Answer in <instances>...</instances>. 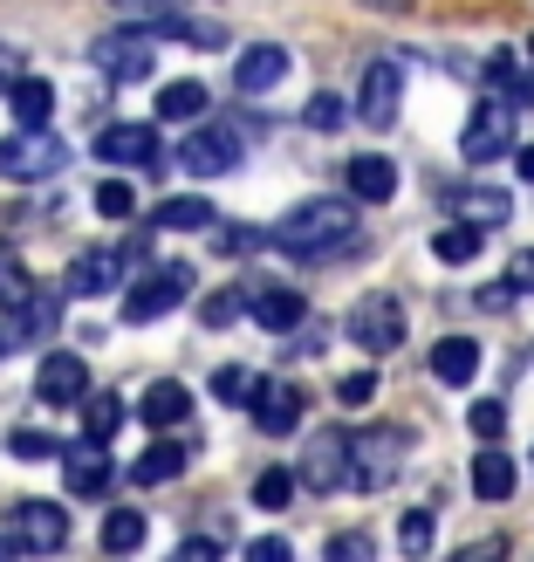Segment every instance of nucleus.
I'll list each match as a JSON object with an SVG mask.
<instances>
[{"mask_svg":"<svg viewBox=\"0 0 534 562\" xmlns=\"http://www.w3.org/2000/svg\"><path fill=\"white\" fill-rule=\"evenodd\" d=\"M356 234V200H302L295 213H281L268 227V247L281 255H329V247H343Z\"/></svg>","mask_w":534,"mask_h":562,"instance_id":"f257e3e1","label":"nucleus"},{"mask_svg":"<svg viewBox=\"0 0 534 562\" xmlns=\"http://www.w3.org/2000/svg\"><path fill=\"white\" fill-rule=\"evenodd\" d=\"M69 165V145L55 131H14V137H0V179H14V186H42L55 179Z\"/></svg>","mask_w":534,"mask_h":562,"instance_id":"f03ea898","label":"nucleus"},{"mask_svg":"<svg viewBox=\"0 0 534 562\" xmlns=\"http://www.w3.org/2000/svg\"><path fill=\"white\" fill-rule=\"evenodd\" d=\"M411 453L405 432H350V494H377L398 481V467Z\"/></svg>","mask_w":534,"mask_h":562,"instance_id":"7ed1b4c3","label":"nucleus"},{"mask_svg":"<svg viewBox=\"0 0 534 562\" xmlns=\"http://www.w3.org/2000/svg\"><path fill=\"white\" fill-rule=\"evenodd\" d=\"M343 336H350L356 350H371V357H390V350L405 344V302H398V295H363V302L350 308Z\"/></svg>","mask_w":534,"mask_h":562,"instance_id":"20e7f679","label":"nucleus"},{"mask_svg":"<svg viewBox=\"0 0 534 562\" xmlns=\"http://www.w3.org/2000/svg\"><path fill=\"white\" fill-rule=\"evenodd\" d=\"M90 55H96V69H103L110 82H145V76L158 69V35H151L145 21H137V27H117V35H103Z\"/></svg>","mask_w":534,"mask_h":562,"instance_id":"39448f33","label":"nucleus"},{"mask_svg":"<svg viewBox=\"0 0 534 562\" xmlns=\"http://www.w3.org/2000/svg\"><path fill=\"white\" fill-rule=\"evenodd\" d=\"M185 295H192V268H185V261H158V268L124 295V323H158V316H172Z\"/></svg>","mask_w":534,"mask_h":562,"instance_id":"423d86ee","label":"nucleus"},{"mask_svg":"<svg viewBox=\"0 0 534 562\" xmlns=\"http://www.w3.org/2000/svg\"><path fill=\"white\" fill-rule=\"evenodd\" d=\"M514 110H521L514 97H487V103L466 117V131H459V158H466V165H487V158L508 151V145H514Z\"/></svg>","mask_w":534,"mask_h":562,"instance_id":"0eeeda50","label":"nucleus"},{"mask_svg":"<svg viewBox=\"0 0 534 562\" xmlns=\"http://www.w3.org/2000/svg\"><path fill=\"white\" fill-rule=\"evenodd\" d=\"M96 158L124 165V172H151V165H164V137H158V124H103Z\"/></svg>","mask_w":534,"mask_h":562,"instance_id":"6e6552de","label":"nucleus"},{"mask_svg":"<svg viewBox=\"0 0 534 562\" xmlns=\"http://www.w3.org/2000/svg\"><path fill=\"white\" fill-rule=\"evenodd\" d=\"M295 481L316 487V494H350V432H316L308 439Z\"/></svg>","mask_w":534,"mask_h":562,"instance_id":"1a4fd4ad","label":"nucleus"},{"mask_svg":"<svg viewBox=\"0 0 534 562\" xmlns=\"http://www.w3.org/2000/svg\"><path fill=\"white\" fill-rule=\"evenodd\" d=\"M8 528H14V542H21L27 555H55V549L69 542V515L55 508V501H14Z\"/></svg>","mask_w":534,"mask_h":562,"instance_id":"9d476101","label":"nucleus"},{"mask_svg":"<svg viewBox=\"0 0 534 562\" xmlns=\"http://www.w3.org/2000/svg\"><path fill=\"white\" fill-rule=\"evenodd\" d=\"M398 97H405V69H398V63L384 55V63H371V69H363V97H356V117L371 124V131H390V124H398Z\"/></svg>","mask_w":534,"mask_h":562,"instance_id":"9b49d317","label":"nucleus"},{"mask_svg":"<svg viewBox=\"0 0 534 562\" xmlns=\"http://www.w3.org/2000/svg\"><path fill=\"white\" fill-rule=\"evenodd\" d=\"M179 165H185L192 179H227L234 165H240V137H234L227 124H206V131H192V137H185Z\"/></svg>","mask_w":534,"mask_h":562,"instance_id":"f8f14e48","label":"nucleus"},{"mask_svg":"<svg viewBox=\"0 0 534 562\" xmlns=\"http://www.w3.org/2000/svg\"><path fill=\"white\" fill-rule=\"evenodd\" d=\"M247 405H254V426L268 432V439H288L295 426H302V384L295 378H268V384H254V398H247Z\"/></svg>","mask_w":534,"mask_h":562,"instance_id":"ddd939ff","label":"nucleus"},{"mask_svg":"<svg viewBox=\"0 0 534 562\" xmlns=\"http://www.w3.org/2000/svg\"><path fill=\"white\" fill-rule=\"evenodd\" d=\"M110 446L103 439H76V446H63V481H69V494L76 501H103V487H110Z\"/></svg>","mask_w":534,"mask_h":562,"instance_id":"4468645a","label":"nucleus"},{"mask_svg":"<svg viewBox=\"0 0 534 562\" xmlns=\"http://www.w3.org/2000/svg\"><path fill=\"white\" fill-rule=\"evenodd\" d=\"M35 391H42V405H82L90 398V363L76 350H48L35 371Z\"/></svg>","mask_w":534,"mask_h":562,"instance_id":"2eb2a0df","label":"nucleus"},{"mask_svg":"<svg viewBox=\"0 0 534 562\" xmlns=\"http://www.w3.org/2000/svg\"><path fill=\"white\" fill-rule=\"evenodd\" d=\"M281 76H288V48H281V42H254V48H240V63H234V90L240 97H274Z\"/></svg>","mask_w":534,"mask_h":562,"instance_id":"dca6fc26","label":"nucleus"},{"mask_svg":"<svg viewBox=\"0 0 534 562\" xmlns=\"http://www.w3.org/2000/svg\"><path fill=\"white\" fill-rule=\"evenodd\" d=\"M63 289H69V295H82V302L117 295V289H124V255H110V247H90V255H76Z\"/></svg>","mask_w":534,"mask_h":562,"instance_id":"f3484780","label":"nucleus"},{"mask_svg":"<svg viewBox=\"0 0 534 562\" xmlns=\"http://www.w3.org/2000/svg\"><path fill=\"white\" fill-rule=\"evenodd\" d=\"M247 316H254L268 336H295V323H308V302L295 289H254L247 295Z\"/></svg>","mask_w":534,"mask_h":562,"instance_id":"a211bd4d","label":"nucleus"},{"mask_svg":"<svg viewBox=\"0 0 534 562\" xmlns=\"http://www.w3.org/2000/svg\"><path fill=\"white\" fill-rule=\"evenodd\" d=\"M137 412H145L151 432H172V426H185V418H192V391L179 378H151V391L137 398Z\"/></svg>","mask_w":534,"mask_h":562,"instance_id":"6ab92c4d","label":"nucleus"},{"mask_svg":"<svg viewBox=\"0 0 534 562\" xmlns=\"http://www.w3.org/2000/svg\"><path fill=\"white\" fill-rule=\"evenodd\" d=\"M390 192H398V165H390V158H377V151L350 158V200L356 206H384Z\"/></svg>","mask_w":534,"mask_h":562,"instance_id":"aec40b11","label":"nucleus"},{"mask_svg":"<svg viewBox=\"0 0 534 562\" xmlns=\"http://www.w3.org/2000/svg\"><path fill=\"white\" fill-rule=\"evenodd\" d=\"M425 371L439 384H473V371H480V344H473V336H439Z\"/></svg>","mask_w":534,"mask_h":562,"instance_id":"412c9836","label":"nucleus"},{"mask_svg":"<svg viewBox=\"0 0 534 562\" xmlns=\"http://www.w3.org/2000/svg\"><path fill=\"white\" fill-rule=\"evenodd\" d=\"M158 227L164 234H213L219 227V213H213V200H200V192H179V200H158Z\"/></svg>","mask_w":534,"mask_h":562,"instance_id":"4be33fe9","label":"nucleus"},{"mask_svg":"<svg viewBox=\"0 0 534 562\" xmlns=\"http://www.w3.org/2000/svg\"><path fill=\"white\" fill-rule=\"evenodd\" d=\"M185 446H172V439H158V446H145V453H137L130 460V481L137 487H164V481H179V473H185Z\"/></svg>","mask_w":534,"mask_h":562,"instance_id":"5701e85b","label":"nucleus"},{"mask_svg":"<svg viewBox=\"0 0 534 562\" xmlns=\"http://www.w3.org/2000/svg\"><path fill=\"white\" fill-rule=\"evenodd\" d=\"M8 103H14L21 131H48V117H55V90H48L42 76H21L14 90H8Z\"/></svg>","mask_w":534,"mask_h":562,"instance_id":"b1692460","label":"nucleus"},{"mask_svg":"<svg viewBox=\"0 0 534 562\" xmlns=\"http://www.w3.org/2000/svg\"><path fill=\"white\" fill-rule=\"evenodd\" d=\"M473 494L480 501H508L514 494V460L500 453V446H480V460H473Z\"/></svg>","mask_w":534,"mask_h":562,"instance_id":"393cba45","label":"nucleus"},{"mask_svg":"<svg viewBox=\"0 0 534 562\" xmlns=\"http://www.w3.org/2000/svg\"><path fill=\"white\" fill-rule=\"evenodd\" d=\"M206 82H164L158 90V124H192V117H206Z\"/></svg>","mask_w":534,"mask_h":562,"instance_id":"a878e982","label":"nucleus"},{"mask_svg":"<svg viewBox=\"0 0 534 562\" xmlns=\"http://www.w3.org/2000/svg\"><path fill=\"white\" fill-rule=\"evenodd\" d=\"M480 240H487V227H473V220H453V227H439V234H432V255H439V261H453V268H466L473 255H480Z\"/></svg>","mask_w":534,"mask_h":562,"instance_id":"bb28decb","label":"nucleus"},{"mask_svg":"<svg viewBox=\"0 0 534 562\" xmlns=\"http://www.w3.org/2000/svg\"><path fill=\"white\" fill-rule=\"evenodd\" d=\"M82 426H90V439H117V426H124V398L117 391H90V398H82Z\"/></svg>","mask_w":534,"mask_h":562,"instance_id":"cd10ccee","label":"nucleus"},{"mask_svg":"<svg viewBox=\"0 0 534 562\" xmlns=\"http://www.w3.org/2000/svg\"><path fill=\"white\" fill-rule=\"evenodd\" d=\"M35 295H42V289L27 281V268H21L14 255H0V316H21V308L35 302Z\"/></svg>","mask_w":534,"mask_h":562,"instance_id":"c85d7f7f","label":"nucleus"},{"mask_svg":"<svg viewBox=\"0 0 534 562\" xmlns=\"http://www.w3.org/2000/svg\"><path fill=\"white\" fill-rule=\"evenodd\" d=\"M137 542H145V515H137V508H110L103 515V549L110 555H130Z\"/></svg>","mask_w":534,"mask_h":562,"instance_id":"c756f323","label":"nucleus"},{"mask_svg":"<svg viewBox=\"0 0 534 562\" xmlns=\"http://www.w3.org/2000/svg\"><path fill=\"white\" fill-rule=\"evenodd\" d=\"M432 542H439V515H432V508H411V515L398 521V549H405V555H432Z\"/></svg>","mask_w":534,"mask_h":562,"instance_id":"7c9ffc66","label":"nucleus"},{"mask_svg":"<svg viewBox=\"0 0 534 562\" xmlns=\"http://www.w3.org/2000/svg\"><path fill=\"white\" fill-rule=\"evenodd\" d=\"M295 487H302V481H295V473H288V467H268V473H261V481H254V508H268V515H281V508H288V501H295Z\"/></svg>","mask_w":534,"mask_h":562,"instance_id":"2f4dec72","label":"nucleus"},{"mask_svg":"<svg viewBox=\"0 0 534 562\" xmlns=\"http://www.w3.org/2000/svg\"><path fill=\"white\" fill-rule=\"evenodd\" d=\"M466 220H473V227H500V220H508L514 206H508V192H493V186H480V192H466Z\"/></svg>","mask_w":534,"mask_h":562,"instance_id":"473e14b6","label":"nucleus"},{"mask_svg":"<svg viewBox=\"0 0 534 562\" xmlns=\"http://www.w3.org/2000/svg\"><path fill=\"white\" fill-rule=\"evenodd\" d=\"M343 117H350V110H343V97H336V90H316V97H308V110H302L308 131H343Z\"/></svg>","mask_w":534,"mask_h":562,"instance_id":"72a5a7b5","label":"nucleus"},{"mask_svg":"<svg viewBox=\"0 0 534 562\" xmlns=\"http://www.w3.org/2000/svg\"><path fill=\"white\" fill-rule=\"evenodd\" d=\"M466 426L480 432V446H500V432H508V405H500V398H480V405L466 412Z\"/></svg>","mask_w":534,"mask_h":562,"instance_id":"f704fd0d","label":"nucleus"},{"mask_svg":"<svg viewBox=\"0 0 534 562\" xmlns=\"http://www.w3.org/2000/svg\"><path fill=\"white\" fill-rule=\"evenodd\" d=\"M213 398H219V405H247V398H254V371H240V363L213 371Z\"/></svg>","mask_w":534,"mask_h":562,"instance_id":"c9c22d12","label":"nucleus"},{"mask_svg":"<svg viewBox=\"0 0 534 562\" xmlns=\"http://www.w3.org/2000/svg\"><path fill=\"white\" fill-rule=\"evenodd\" d=\"M96 213H103V220H130V213H137V192H130L124 179H103V186H96Z\"/></svg>","mask_w":534,"mask_h":562,"instance_id":"e433bc0d","label":"nucleus"},{"mask_svg":"<svg viewBox=\"0 0 534 562\" xmlns=\"http://www.w3.org/2000/svg\"><path fill=\"white\" fill-rule=\"evenodd\" d=\"M240 308H247V295H240V289H219V295H206V302H200V323H206V329H227Z\"/></svg>","mask_w":534,"mask_h":562,"instance_id":"4c0bfd02","label":"nucleus"},{"mask_svg":"<svg viewBox=\"0 0 534 562\" xmlns=\"http://www.w3.org/2000/svg\"><path fill=\"white\" fill-rule=\"evenodd\" d=\"M213 247L219 255H254V247H268V227H213Z\"/></svg>","mask_w":534,"mask_h":562,"instance_id":"58836bf2","label":"nucleus"},{"mask_svg":"<svg viewBox=\"0 0 534 562\" xmlns=\"http://www.w3.org/2000/svg\"><path fill=\"white\" fill-rule=\"evenodd\" d=\"M322 555H329V562H377V542H371V536H356V528H350V536H336Z\"/></svg>","mask_w":534,"mask_h":562,"instance_id":"ea45409f","label":"nucleus"},{"mask_svg":"<svg viewBox=\"0 0 534 562\" xmlns=\"http://www.w3.org/2000/svg\"><path fill=\"white\" fill-rule=\"evenodd\" d=\"M8 446H14V460H55V453H63V439H55V432H14Z\"/></svg>","mask_w":534,"mask_h":562,"instance_id":"a19ab883","label":"nucleus"},{"mask_svg":"<svg viewBox=\"0 0 534 562\" xmlns=\"http://www.w3.org/2000/svg\"><path fill=\"white\" fill-rule=\"evenodd\" d=\"M336 398H343L350 412H356V405H371V398H377V371H350L343 384H336Z\"/></svg>","mask_w":534,"mask_h":562,"instance_id":"79ce46f5","label":"nucleus"},{"mask_svg":"<svg viewBox=\"0 0 534 562\" xmlns=\"http://www.w3.org/2000/svg\"><path fill=\"white\" fill-rule=\"evenodd\" d=\"M172 562H227V549H219L213 536H192V542L172 549Z\"/></svg>","mask_w":534,"mask_h":562,"instance_id":"37998d69","label":"nucleus"},{"mask_svg":"<svg viewBox=\"0 0 534 562\" xmlns=\"http://www.w3.org/2000/svg\"><path fill=\"white\" fill-rule=\"evenodd\" d=\"M453 562H508V536H487V542H473V549H459Z\"/></svg>","mask_w":534,"mask_h":562,"instance_id":"c03bdc74","label":"nucleus"},{"mask_svg":"<svg viewBox=\"0 0 534 562\" xmlns=\"http://www.w3.org/2000/svg\"><path fill=\"white\" fill-rule=\"evenodd\" d=\"M21 76H27V69H21V48H8V42H0V97H8Z\"/></svg>","mask_w":534,"mask_h":562,"instance_id":"a18cd8bd","label":"nucleus"},{"mask_svg":"<svg viewBox=\"0 0 534 562\" xmlns=\"http://www.w3.org/2000/svg\"><path fill=\"white\" fill-rule=\"evenodd\" d=\"M247 562H295V549L268 536V542H247Z\"/></svg>","mask_w":534,"mask_h":562,"instance_id":"49530a36","label":"nucleus"},{"mask_svg":"<svg viewBox=\"0 0 534 562\" xmlns=\"http://www.w3.org/2000/svg\"><path fill=\"white\" fill-rule=\"evenodd\" d=\"M117 8H130V14H172L179 0H117Z\"/></svg>","mask_w":534,"mask_h":562,"instance_id":"de8ad7c7","label":"nucleus"},{"mask_svg":"<svg viewBox=\"0 0 534 562\" xmlns=\"http://www.w3.org/2000/svg\"><path fill=\"white\" fill-rule=\"evenodd\" d=\"M508 281H514V289H527V295H534V255H521V261H514V274H508Z\"/></svg>","mask_w":534,"mask_h":562,"instance_id":"09e8293b","label":"nucleus"},{"mask_svg":"<svg viewBox=\"0 0 534 562\" xmlns=\"http://www.w3.org/2000/svg\"><path fill=\"white\" fill-rule=\"evenodd\" d=\"M514 172H521V179L534 186V145H521V158H514Z\"/></svg>","mask_w":534,"mask_h":562,"instance_id":"8fccbe9b","label":"nucleus"},{"mask_svg":"<svg viewBox=\"0 0 534 562\" xmlns=\"http://www.w3.org/2000/svg\"><path fill=\"white\" fill-rule=\"evenodd\" d=\"M363 8H384V14H405L411 0H363Z\"/></svg>","mask_w":534,"mask_h":562,"instance_id":"3c124183","label":"nucleus"},{"mask_svg":"<svg viewBox=\"0 0 534 562\" xmlns=\"http://www.w3.org/2000/svg\"><path fill=\"white\" fill-rule=\"evenodd\" d=\"M8 350H14V336H0V357H8Z\"/></svg>","mask_w":534,"mask_h":562,"instance_id":"603ef678","label":"nucleus"},{"mask_svg":"<svg viewBox=\"0 0 534 562\" xmlns=\"http://www.w3.org/2000/svg\"><path fill=\"white\" fill-rule=\"evenodd\" d=\"M0 562H14V549H0Z\"/></svg>","mask_w":534,"mask_h":562,"instance_id":"864d4df0","label":"nucleus"},{"mask_svg":"<svg viewBox=\"0 0 534 562\" xmlns=\"http://www.w3.org/2000/svg\"><path fill=\"white\" fill-rule=\"evenodd\" d=\"M527 55H534V42H527Z\"/></svg>","mask_w":534,"mask_h":562,"instance_id":"5fc2aeb1","label":"nucleus"}]
</instances>
